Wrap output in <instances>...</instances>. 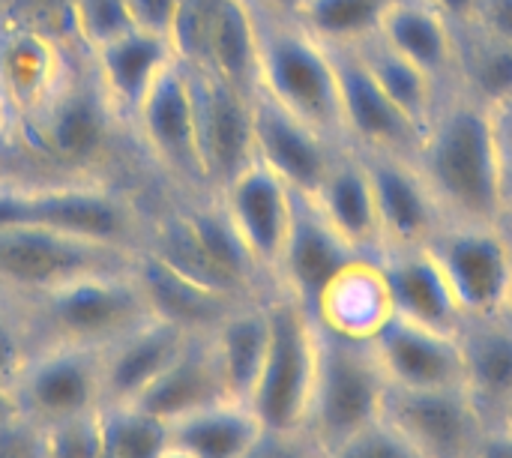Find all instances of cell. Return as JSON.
<instances>
[{
  "label": "cell",
  "mask_w": 512,
  "mask_h": 458,
  "mask_svg": "<svg viewBox=\"0 0 512 458\" xmlns=\"http://www.w3.org/2000/svg\"><path fill=\"white\" fill-rule=\"evenodd\" d=\"M444 222H507L492 108L447 84L411 153Z\"/></svg>",
  "instance_id": "cell-1"
},
{
  "label": "cell",
  "mask_w": 512,
  "mask_h": 458,
  "mask_svg": "<svg viewBox=\"0 0 512 458\" xmlns=\"http://www.w3.org/2000/svg\"><path fill=\"white\" fill-rule=\"evenodd\" d=\"M12 300L33 345H84L102 351L153 318L135 267L81 276L51 291Z\"/></svg>",
  "instance_id": "cell-2"
},
{
  "label": "cell",
  "mask_w": 512,
  "mask_h": 458,
  "mask_svg": "<svg viewBox=\"0 0 512 458\" xmlns=\"http://www.w3.org/2000/svg\"><path fill=\"white\" fill-rule=\"evenodd\" d=\"M252 12L258 27V93L270 96L336 144H345L333 51L294 15H276L258 6H252Z\"/></svg>",
  "instance_id": "cell-3"
},
{
  "label": "cell",
  "mask_w": 512,
  "mask_h": 458,
  "mask_svg": "<svg viewBox=\"0 0 512 458\" xmlns=\"http://www.w3.org/2000/svg\"><path fill=\"white\" fill-rule=\"evenodd\" d=\"M147 222L150 219L141 216L135 201L108 183H0V228L36 225L102 246L141 252Z\"/></svg>",
  "instance_id": "cell-4"
},
{
  "label": "cell",
  "mask_w": 512,
  "mask_h": 458,
  "mask_svg": "<svg viewBox=\"0 0 512 458\" xmlns=\"http://www.w3.org/2000/svg\"><path fill=\"white\" fill-rule=\"evenodd\" d=\"M318 366L303 435L318 453H327L351 435L381 423L387 399V375L375 345L336 336L315 324Z\"/></svg>",
  "instance_id": "cell-5"
},
{
  "label": "cell",
  "mask_w": 512,
  "mask_h": 458,
  "mask_svg": "<svg viewBox=\"0 0 512 458\" xmlns=\"http://www.w3.org/2000/svg\"><path fill=\"white\" fill-rule=\"evenodd\" d=\"M270 342L249 396V411L258 417L264 432L297 435L306 426L315 366H318V333L312 315L285 291L267 294Z\"/></svg>",
  "instance_id": "cell-6"
},
{
  "label": "cell",
  "mask_w": 512,
  "mask_h": 458,
  "mask_svg": "<svg viewBox=\"0 0 512 458\" xmlns=\"http://www.w3.org/2000/svg\"><path fill=\"white\" fill-rule=\"evenodd\" d=\"M21 126L30 132L42 156L72 171L99 165L111 147L114 132L123 129L87 57L81 66L66 63L57 87Z\"/></svg>",
  "instance_id": "cell-7"
},
{
  "label": "cell",
  "mask_w": 512,
  "mask_h": 458,
  "mask_svg": "<svg viewBox=\"0 0 512 458\" xmlns=\"http://www.w3.org/2000/svg\"><path fill=\"white\" fill-rule=\"evenodd\" d=\"M138 252L102 246L60 231L15 225L0 228V291L30 297L93 273L132 270Z\"/></svg>",
  "instance_id": "cell-8"
},
{
  "label": "cell",
  "mask_w": 512,
  "mask_h": 458,
  "mask_svg": "<svg viewBox=\"0 0 512 458\" xmlns=\"http://www.w3.org/2000/svg\"><path fill=\"white\" fill-rule=\"evenodd\" d=\"M462 315L507 312L512 228L507 222H444L426 243Z\"/></svg>",
  "instance_id": "cell-9"
},
{
  "label": "cell",
  "mask_w": 512,
  "mask_h": 458,
  "mask_svg": "<svg viewBox=\"0 0 512 458\" xmlns=\"http://www.w3.org/2000/svg\"><path fill=\"white\" fill-rule=\"evenodd\" d=\"M15 411L36 426L102 408V351L84 345H36L12 384Z\"/></svg>",
  "instance_id": "cell-10"
},
{
  "label": "cell",
  "mask_w": 512,
  "mask_h": 458,
  "mask_svg": "<svg viewBox=\"0 0 512 458\" xmlns=\"http://www.w3.org/2000/svg\"><path fill=\"white\" fill-rule=\"evenodd\" d=\"M129 132L138 135L141 147L162 168V174L189 189V195H213L201 174L195 102L183 60H174L150 87Z\"/></svg>",
  "instance_id": "cell-11"
},
{
  "label": "cell",
  "mask_w": 512,
  "mask_h": 458,
  "mask_svg": "<svg viewBox=\"0 0 512 458\" xmlns=\"http://www.w3.org/2000/svg\"><path fill=\"white\" fill-rule=\"evenodd\" d=\"M189 69L192 102H195V132H198V159L207 189L216 195L231 183L243 168L255 162V126H252V99L249 93L231 87L204 66Z\"/></svg>",
  "instance_id": "cell-12"
},
{
  "label": "cell",
  "mask_w": 512,
  "mask_h": 458,
  "mask_svg": "<svg viewBox=\"0 0 512 458\" xmlns=\"http://www.w3.org/2000/svg\"><path fill=\"white\" fill-rule=\"evenodd\" d=\"M381 420L420 458H474L486 438V423L462 387H387Z\"/></svg>",
  "instance_id": "cell-13"
},
{
  "label": "cell",
  "mask_w": 512,
  "mask_h": 458,
  "mask_svg": "<svg viewBox=\"0 0 512 458\" xmlns=\"http://www.w3.org/2000/svg\"><path fill=\"white\" fill-rule=\"evenodd\" d=\"M339 75V111L345 144L357 153L411 156L420 126L378 87L354 48H330Z\"/></svg>",
  "instance_id": "cell-14"
},
{
  "label": "cell",
  "mask_w": 512,
  "mask_h": 458,
  "mask_svg": "<svg viewBox=\"0 0 512 458\" xmlns=\"http://www.w3.org/2000/svg\"><path fill=\"white\" fill-rule=\"evenodd\" d=\"M216 198L225 207L240 240L246 243L249 255L255 258V264L273 285V273L279 267L282 249L291 231L297 192L270 168H264L261 162H252L231 183H225L216 192Z\"/></svg>",
  "instance_id": "cell-15"
},
{
  "label": "cell",
  "mask_w": 512,
  "mask_h": 458,
  "mask_svg": "<svg viewBox=\"0 0 512 458\" xmlns=\"http://www.w3.org/2000/svg\"><path fill=\"white\" fill-rule=\"evenodd\" d=\"M255 162L282 177L297 195H312L345 144H336L264 93L252 99Z\"/></svg>",
  "instance_id": "cell-16"
},
{
  "label": "cell",
  "mask_w": 512,
  "mask_h": 458,
  "mask_svg": "<svg viewBox=\"0 0 512 458\" xmlns=\"http://www.w3.org/2000/svg\"><path fill=\"white\" fill-rule=\"evenodd\" d=\"M84 54L123 129H132L150 87L174 60H180L171 36L144 27H129Z\"/></svg>",
  "instance_id": "cell-17"
},
{
  "label": "cell",
  "mask_w": 512,
  "mask_h": 458,
  "mask_svg": "<svg viewBox=\"0 0 512 458\" xmlns=\"http://www.w3.org/2000/svg\"><path fill=\"white\" fill-rule=\"evenodd\" d=\"M375 192L381 252L387 249H414L426 246L435 231L444 225V216L414 168L411 156L393 153H360Z\"/></svg>",
  "instance_id": "cell-18"
},
{
  "label": "cell",
  "mask_w": 512,
  "mask_h": 458,
  "mask_svg": "<svg viewBox=\"0 0 512 458\" xmlns=\"http://www.w3.org/2000/svg\"><path fill=\"white\" fill-rule=\"evenodd\" d=\"M462 351V390L489 429H501L512 411V318L507 312L468 315L456 330Z\"/></svg>",
  "instance_id": "cell-19"
},
{
  "label": "cell",
  "mask_w": 512,
  "mask_h": 458,
  "mask_svg": "<svg viewBox=\"0 0 512 458\" xmlns=\"http://www.w3.org/2000/svg\"><path fill=\"white\" fill-rule=\"evenodd\" d=\"M360 252H354L318 213V207L297 195L291 231L279 258V267L273 273V288L294 297L306 312L315 309L324 288L354 261Z\"/></svg>",
  "instance_id": "cell-20"
},
{
  "label": "cell",
  "mask_w": 512,
  "mask_h": 458,
  "mask_svg": "<svg viewBox=\"0 0 512 458\" xmlns=\"http://www.w3.org/2000/svg\"><path fill=\"white\" fill-rule=\"evenodd\" d=\"M375 354L390 387L456 390L462 387V351L456 333L393 318L375 336Z\"/></svg>",
  "instance_id": "cell-21"
},
{
  "label": "cell",
  "mask_w": 512,
  "mask_h": 458,
  "mask_svg": "<svg viewBox=\"0 0 512 458\" xmlns=\"http://www.w3.org/2000/svg\"><path fill=\"white\" fill-rule=\"evenodd\" d=\"M69 57L57 42L15 18H0V93L9 105L12 123H24L57 87Z\"/></svg>",
  "instance_id": "cell-22"
},
{
  "label": "cell",
  "mask_w": 512,
  "mask_h": 458,
  "mask_svg": "<svg viewBox=\"0 0 512 458\" xmlns=\"http://www.w3.org/2000/svg\"><path fill=\"white\" fill-rule=\"evenodd\" d=\"M312 321L336 336L375 342V336L396 318L390 285L378 255L354 258L318 297L309 312Z\"/></svg>",
  "instance_id": "cell-23"
},
{
  "label": "cell",
  "mask_w": 512,
  "mask_h": 458,
  "mask_svg": "<svg viewBox=\"0 0 512 458\" xmlns=\"http://www.w3.org/2000/svg\"><path fill=\"white\" fill-rule=\"evenodd\" d=\"M324 222L360 255H381V228L375 210L372 177L363 156L342 147L324 174L321 186L309 195Z\"/></svg>",
  "instance_id": "cell-24"
},
{
  "label": "cell",
  "mask_w": 512,
  "mask_h": 458,
  "mask_svg": "<svg viewBox=\"0 0 512 458\" xmlns=\"http://www.w3.org/2000/svg\"><path fill=\"white\" fill-rule=\"evenodd\" d=\"M192 333L171 321L150 318L114 345L102 348V405L135 402L159 372L180 354Z\"/></svg>",
  "instance_id": "cell-25"
},
{
  "label": "cell",
  "mask_w": 512,
  "mask_h": 458,
  "mask_svg": "<svg viewBox=\"0 0 512 458\" xmlns=\"http://www.w3.org/2000/svg\"><path fill=\"white\" fill-rule=\"evenodd\" d=\"M390 297H393V312L396 318L456 333L462 324V309L435 261L429 246H414V249H387L378 255Z\"/></svg>",
  "instance_id": "cell-26"
},
{
  "label": "cell",
  "mask_w": 512,
  "mask_h": 458,
  "mask_svg": "<svg viewBox=\"0 0 512 458\" xmlns=\"http://www.w3.org/2000/svg\"><path fill=\"white\" fill-rule=\"evenodd\" d=\"M225 399H228V393H225V384H222V375L216 366L210 333H198V336H189V342L180 348V354L129 405H138L141 411H147L171 426V423H177L201 408H210L216 402H225Z\"/></svg>",
  "instance_id": "cell-27"
},
{
  "label": "cell",
  "mask_w": 512,
  "mask_h": 458,
  "mask_svg": "<svg viewBox=\"0 0 512 458\" xmlns=\"http://www.w3.org/2000/svg\"><path fill=\"white\" fill-rule=\"evenodd\" d=\"M270 342V312H267V294L240 300L213 330L210 345L216 354V366L225 384L228 399L249 402L264 354Z\"/></svg>",
  "instance_id": "cell-28"
},
{
  "label": "cell",
  "mask_w": 512,
  "mask_h": 458,
  "mask_svg": "<svg viewBox=\"0 0 512 458\" xmlns=\"http://www.w3.org/2000/svg\"><path fill=\"white\" fill-rule=\"evenodd\" d=\"M192 66H204L231 87L258 93V27L249 0H213L201 54Z\"/></svg>",
  "instance_id": "cell-29"
},
{
  "label": "cell",
  "mask_w": 512,
  "mask_h": 458,
  "mask_svg": "<svg viewBox=\"0 0 512 458\" xmlns=\"http://www.w3.org/2000/svg\"><path fill=\"white\" fill-rule=\"evenodd\" d=\"M378 36L441 87L450 84L456 57V24L429 0H396L384 15Z\"/></svg>",
  "instance_id": "cell-30"
},
{
  "label": "cell",
  "mask_w": 512,
  "mask_h": 458,
  "mask_svg": "<svg viewBox=\"0 0 512 458\" xmlns=\"http://www.w3.org/2000/svg\"><path fill=\"white\" fill-rule=\"evenodd\" d=\"M135 276L144 288L150 312L162 321L177 324L180 330H186L192 336L210 333L240 303L237 297L210 291V288L174 273L171 267H165L162 261H156L147 252H138Z\"/></svg>",
  "instance_id": "cell-31"
},
{
  "label": "cell",
  "mask_w": 512,
  "mask_h": 458,
  "mask_svg": "<svg viewBox=\"0 0 512 458\" xmlns=\"http://www.w3.org/2000/svg\"><path fill=\"white\" fill-rule=\"evenodd\" d=\"M168 429L171 450L183 458H243L264 432L249 405L231 399L201 408Z\"/></svg>",
  "instance_id": "cell-32"
},
{
  "label": "cell",
  "mask_w": 512,
  "mask_h": 458,
  "mask_svg": "<svg viewBox=\"0 0 512 458\" xmlns=\"http://www.w3.org/2000/svg\"><path fill=\"white\" fill-rule=\"evenodd\" d=\"M450 84L486 108L512 96V42L492 36L474 21L456 24V57Z\"/></svg>",
  "instance_id": "cell-33"
},
{
  "label": "cell",
  "mask_w": 512,
  "mask_h": 458,
  "mask_svg": "<svg viewBox=\"0 0 512 458\" xmlns=\"http://www.w3.org/2000/svg\"><path fill=\"white\" fill-rule=\"evenodd\" d=\"M354 51L360 54L363 66L378 81V87L423 129V123L435 111L444 87L435 78H429L420 66L405 60L399 51H393L378 33L372 39H366L363 45H357Z\"/></svg>",
  "instance_id": "cell-34"
},
{
  "label": "cell",
  "mask_w": 512,
  "mask_h": 458,
  "mask_svg": "<svg viewBox=\"0 0 512 458\" xmlns=\"http://www.w3.org/2000/svg\"><path fill=\"white\" fill-rule=\"evenodd\" d=\"M396 0H306L297 21L327 48H357L381 30Z\"/></svg>",
  "instance_id": "cell-35"
},
{
  "label": "cell",
  "mask_w": 512,
  "mask_h": 458,
  "mask_svg": "<svg viewBox=\"0 0 512 458\" xmlns=\"http://www.w3.org/2000/svg\"><path fill=\"white\" fill-rule=\"evenodd\" d=\"M102 458H165L171 429L138 405H102Z\"/></svg>",
  "instance_id": "cell-36"
},
{
  "label": "cell",
  "mask_w": 512,
  "mask_h": 458,
  "mask_svg": "<svg viewBox=\"0 0 512 458\" xmlns=\"http://www.w3.org/2000/svg\"><path fill=\"white\" fill-rule=\"evenodd\" d=\"M99 411L42 426V456L102 458V417H99Z\"/></svg>",
  "instance_id": "cell-37"
},
{
  "label": "cell",
  "mask_w": 512,
  "mask_h": 458,
  "mask_svg": "<svg viewBox=\"0 0 512 458\" xmlns=\"http://www.w3.org/2000/svg\"><path fill=\"white\" fill-rule=\"evenodd\" d=\"M69 15H72V27L84 51L135 27L129 18L126 0H69Z\"/></svg>",
  "instance_id": "cell-38"
},
{
  "label": "cell",
  "mask_w": 512,
  "mask_h": 458,
  "mask_svg": "<svg viewBox=\"0 0 512 458\" xmlns=\"http://www.w3.org/2000/svg\"><path fill=\"white\" fill-rule=\"evenodd\" d=\"M33 348L36 345L27 333V324H24L15 300L0 291V390H6V393L12 390V384L21 375Z\"/></svg>",
  "instance_id": "cell-39"
},
{
  "label": "cell",
  "mask_w": 512,
  "mask_h": 458,
  "mask_svg": "<svg viewBox=\"0 0 512 458\" xmlns=\"http://www.w3.org/2000/svg\"><path fill=\"white\" fill-rule=\"evenodd\" d=\"M321 458H420L384 420L351 435L339 447L321 453Z\"/></svg>",
  "instance_id": "cell-40"
},
{
  "label": "cell",
  "mask_w": 512,
  "mask_h": 458,
  "mask_svg": "<svg viewBox=\"0 0 512 458\" xmlns=\"http://www.w3.org/2000/svg\"><path fill=\"white\" fill-rule=\"evenodd\" d=\"M0 458H45L42 456V426L12 414L0 423Z\"/></svg>",
  "instance_id": "cell-41"
},
{
  "label": "cell",
  "mask_w": 512,
  "mask_h": 458,
  "mask_svg": "<svg viewBox=\"0 0 512 458\" xmlns=\"http://www.w3.org/2000/svg\"><path fill=\"white\" fill-rule=\"evenodd\" d=\"M243 458H321V453L303 432H297V435L261 432L255 447Z\"/></svg>",
  "instance_id": "cell-42"
},
{
  "label": "cell",
  "mask_w": 512,
  "mask_h": 458,
  "mask_svg": "<svg viewBox=\"0 0 512 458\" xmlns=\"http://www.w3.org/2000/svg\"><path fill=\"white\" fill-rule=\"evenodd\" d=\"M180 3L183 0H126V9H129V18H132L135 27L171 36Z\"/></svg>",
  "instance_id": "cell-43"
},
{
  "label": "cell",
  "mask_w": 512,
  "mask_h": 458,
  "mask_svg": "<svg viewBox=\"0 0 512 458\" xmlns=\"http://www.w3.org/2000/svg\"><path fill=\"white\" fill-rule=\"evenodd\" d=\"M492 129H495V144H498V159H501V174H504V189H507V207L512 201V96L501 105L492 108Z\"/></svg>",
  "instance_id": "cell-44"
},
{
  "label": "cell",
  "mask_w": 512,
  "mask_h": 458,
  "mask_svg": "<svg viewBox=\"0 0 512 458\" xmlns=\"http://www.w3.org/2000/svg\"><path fill=\"white\" fill-rule=\"evenodd\" d=\"M477 27L512 42V0H477L471 18Z\"/></svg>",
  "instance_id": "cell-45"
},
{
  "label": "cell",
  "mask_w": 512,
  "mask_h": 458,
  "mask_svg": "<svg viewBox=\"0 0 512 458\" xmlns=\"http://www.w3.org/2000/svg\"><path fill=\"white\" fill-rule=\"evenodd\" d=\"M477 458H512V429H489L477 450Z\"/></svg>",
  "instance_id": "cell-46"
},
{
  "label": "cell",
  "mask_w": 512,
  "mask_h": 458,
  "mask_svg": "<svg viewBox=\"0 0 512 458\" xmlns=\"http://www.w3.org/2000/svg\"><path fill=\"white\" fill-rule=\"evenodd\" d=\"M429 3H432L435 9H441L453 24H459V21H468V18H471L477 0H429Z\"/></svg>",
  "instance_id": "cell-47"
},
{
  "label": "cell",
  "mask_w": 512,
  "mask_h": 458,
  "mask_svg": "<svg viewBox=\"0 0 512 458\" xmlns=\"http://www.w3.org/2000/svg\"><path fill=\"white\" fill-rule=\"evenodd\" d=\"M249 3L258 6V9L276 12V15H294V18H297V12L303 9L306 0H249Z\"/></svg>",
  "instance_id": "cell-48"
},
{
  "label": "cell",
  "mask_w": 512,
  "mask_h": 458,
  "mask_svg": "<svg viewBox=\"0 0 512 458\" xmlns=\"http://www.w3.org/2000/svg\"><path fill=\"white\" fill-rule=\"evenodd\" d=\"M12 114H9V105H6V99H3V93H0V144L6 141V135L12 132Z\"/></svg>",
  "instance_id": "cell-49"
},
{
  "label": "cell",
  "mask_w": 512,
  "mask_h": 458,
  "mask_svg": "<svg viewBox=\"0 0 512 458\" xmlns=\"http://www.w3.org/2000/svg\"><path fill=\"white\" fill-rule=\"evenodd\" d=\"M12 414H18V411H15V402H12V393L0 390V423H6Z\"/></svg>",
  "instance_id": "cell-50"
},
{
  "label": "cell",
  "mask_w": 512,
  "mask_h": 458,
  "mask_svg": "<svg viewBox=\"0 0 512 458\" xmlns=\"http://www.w3.org/2000/svg\"><path fill=\"white\" fill-rule=\"evenodd\" d=\"M507 225L512 228V201H510V207H507Z\"/></svg>",
  "instance_id": "cell-51"
},
{
  "label": "cell",
  "mask_w": 512,
  "mask_h": 458,
  "mask_svg": "<svg viewBox=\"0 0 512 458\" xmlns=\"http://www.w3.org/2000/svg\"><path fill=\"white\" fill-rule=\"evenodd\" d=\"M507 315L512 318V288H510V300H507Z\"/></svg>",
  "instance_id": "cell-52"
},
{
  "label": "cell",
  "mask_w": 512,
  "mask_h": 458,
  "mask_svg": "<svg viewBox=\"0 0 512 458\" xmlns=\"http://www.w3.org/2000/svg\"><path fill=\"white\" fill-rule=\"evenodd\" d=\"M0 3H3V0H0Z\"/></svg>",
  "instance_id": "cell-53"
},
{
  "label": "cell",
  "mask_w": 512,
  "mask_h": 458,
  "mask_svg": "<svg viewBox=\"0 0 512 458\" xmlns=\"http://www.w3.org/2000/svg\"><path fill=\"white\" fill-rule=\"evenodd\" d=\"M474 458H477V456H474Z\"/></svg>",
  "instance_id": "cell-54"
}]
</instances>
